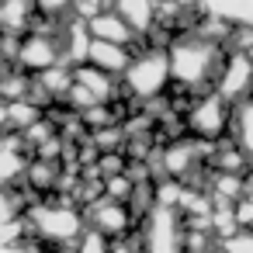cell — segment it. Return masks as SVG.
Returning a JSON list of instances; mask_svg holds the SVG:
<instances>
[{"instance_id": "cell-1", "label": "cell", "mask_w": 253, "mask_h": 253, "mask_svg": "<svg viewBox=\"0 0 253 253\" xmlns=\"http://www.w3.org/2000/svg\"><path fill=\"white\" fill-rule=\"evenodd\" d=\"M170 70L180 84H201L215 70V49L205 42H184L170 56Z\"/></svg>"}, {"instance_id": "cell-2", "label": "cell", "mask_w": 253, "mask_h": 253, "mask_svg": "<svg viewBox=\"0 0 253 253\" xmlns=\"http://www.w3.org/2000/svg\"><path fill=\"white\" fill-rule=\"evenodd\" d=\"M170 73H173V70H170V59H167L163 52H146V56L132 59V66L125 70L128 87H132L139 97H156V94L167 87Z\"/></svg>"}, {"instance_id": "cell-3", "label": "cell", "mask_w": 253, "mask_h": 253, "mask_svg": "<svg viewBox=\"0 0 253 253\" xmlns=\"http://www.w3.org/2000/svg\"><path fill=\"white\" fill-rule=\"evenodd\" d=\"M32 225H35L45 239L66 243V239H77V236H80L84 218H80L73 208H35V211H32Z\"/></svg>"}, {"instance_id": "cell-4", "label": "cell", "mask_w": 253, "mask_h": 253, "mask_svg": "<svg viewBox=\"0 0 253 253\" xmlns=\"http://www.w3.org/2000/svg\"><path fill=\"white\" fill-rule=\"evenodd\" d=\"M146 246H149V253H177L180 229H177L173 211H167V208L153 211V218L146 222Z\"/></svg>"}, {"instance_id": "cell-5", "label": "cell", "mask_w": 253, "mask_h": 253, "mask_svg": "<svg viewBox=\"0 0 253 253\" xmlns=\"http://www.w3.org/2000/svg\"><path fill=\"white\" fill-rule=\"evenodd\" d=\"M222 125H225V101H222V94L201 101V104L191 111V128H194L201 139L222 135Z\"/></svg>"}, {"instance_id": "cell-6", "label": "cell", "mask_w": 253, "mask_h": 253, "mask_svg": "<svg viewBox=\"0 0 253 253\" xmlns=\"http://www.w3.org/2000/svg\"><path fill=\"white\" fill-rule=\"evenodd\" d=\"M59 59V45L49 35H28L21 42V63L32 70H52V63Z\"/></svg>"}, {"instance_id": "cell-7", "label": "cell", "mask_w": 253, "mask_h": 253, "mask_svg": "<svg viewBox=\"0 0 253 253\" xmlns=\"http://www.w3.org/2000/svg\"><path fill=\"white\" fill-rule=\"evenodd\" d=\"M90 32L97 35V42H111V45H125L132 39V25L122 14H108V11L90 18Z\"/></svg>"}, {"instance_id": "cell-8", "label": "cell", "mask_w": 253, "mask_h": 253, "mask_svg": "<svg viewBox=\"0 0 253 253\" xmlns=\"http://www.w3.org/2000/svg\"><path fill=\"white\" fill-rule=\"evenodd\" d=\"M253 70H250V59L246 56H232L229 63H225V70H222V97H236V94H243L253 80Z\"/></svg>"}, {"instance_id": "cell-9", "label": "cell", "mask_w": 253, "mask_h": 253, "mask_svg": "<svg viewBox=\"0 0 253 253\" xmlns=\"http://www.w3.org/2000/svg\"><path fill=\"white\" fill-rule=\"evenodd\" d=\"M90 66L104 70V73H122L132 66V59L125 56L122 45H111V42H94L90 45Z\"/></svg>"}, {"instance_id": "cell-10", "label": "cell", "mask_w": 253, "mask_h": 253, "mask_svg": "<svg viewBox=\"0 0 253 253\" xmlns=\"http://www.w3.org/2000/svg\"><path fill=\"white\" fill-rule=\"evenodd\" d=\"M205 7L211 14H218V18L253 25V0H205Z\"/></svg>"}, {"instance_id": "cell-11", "label": "cell", "mask_w": 253, "mask_h": 253, "mask_svg": "<svg viewBox=\"0 0 253 253\" xmlns=\"http://www.w3.org/2000/svg\"><path fill=\"white\" fill-rule=\"evenodd\" d=\"M94 225L101 229V236H104V232H122V229L128 225L125 208H122V205H101V208L94 211Z\"/></svg>"}, {"instance_id": "cell-12", "label": "cell", "mask_w": 253, "mask_h": 253, "mask_svg": "<svg viewBox=\"0 0 253 253\" xmlns=\"http://www.w3.org/2000/svg\"><path fill=\"white\" fill-rule=\"evenodd\" d=\"M118 7L132 28H149L153 21V0H118Z\"/></svg>"}, {"instance_id": "cell-13", "label": "cell", "mask_w": 253, "mask_h": 253, "mask_svg": "<svg viewBox=\"0 0 253 253\" xmlns=\"http://www.w3.org/2000/svg\"><path fill=\"white\" fill-rule=\"evenodd\" d=\"M28 11H32V0H7V7H4L7 32H18L21 25H28Z\"/></svg>"}, {"instance_id": "cell-14", "label": "cell", "mask_w": 253, "mask_h": 253, "mask_svg": "<svg viewBox=\"0 0 253 253\" xmlns=\"http://www.w3.org/2000/svg\"><path fill=\"white\" fill-rule=\"evenodd\" d=\"M239 142L253 153V104H243V111H239Z\"/></svg>"}, {"instance_id": "cell-15", "label": "cell", "mask_w": 253, "mask_h": 253, "mask_svg": "<svg viewBox=\"0 0 253 253\" xmlns=\"http://www.w3.org/2000/svg\"><path fill=\"white\" fill-rule=\"evenodd\" d=\"M225 253H253V236L243 232V236L229 239V243H225Z\"/></svg>"}, {"instance_id": "cell-16", "label": "cell", "mask_w": 253, "mask_h": 253, "mask_svg": "<svg viewBox=\"0 0 253 253\" xmlns=\"http://www.w3.org/2000/svg\"><path fill=\"white\" fill-rule=\"evenodd\" d=\"M80 253H108V246H104V236H87L84 243H80Z\"/></svg>"}, {"instance_id": "cell-17", "label": "cell", "mask_w": 253, "mask_h": 253, "mask_svg": "<svg viewBox=\"0 0 253 253\" xmlns=\"http://www.w3.org/2000/svg\"><path fill=\"white\" fill-rule=\"evenodd\" d=\"M66 4H73V0H39V7H42V11H49V14H52V11L59 14Z\"/></svg>"}]
</instances>
